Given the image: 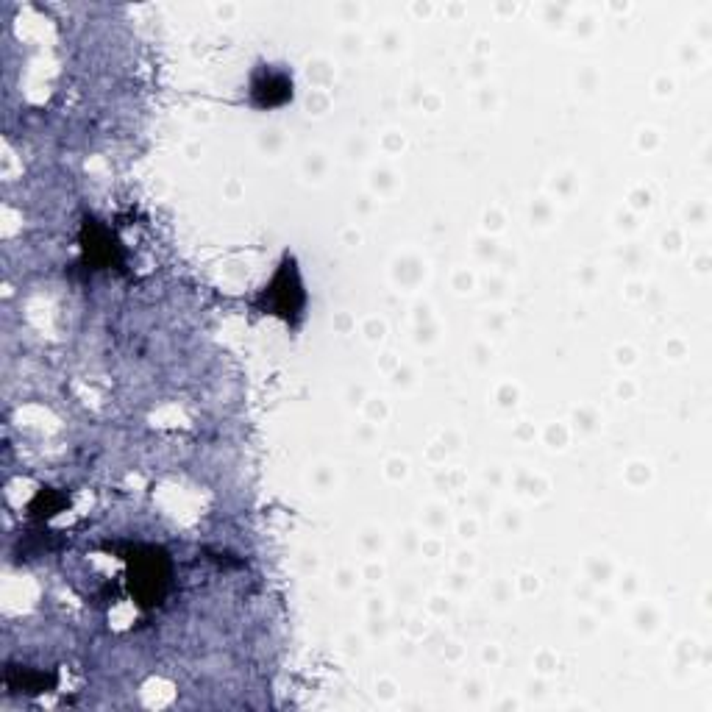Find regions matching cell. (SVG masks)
<instances>
[{"label": "cell", "instance_id": "obj_2", "mask_svg": "<svg viewBox=\"0 0 712 712\" xmlns=\"http://www.w3.org/2000/svg\"><path fill=\"white\" fill-rule=\"evenodd\" d=\"M293 98V81L281 73H273V70H265L254 78V101L259 106H279V103H287Z\"/></svg>", "mask_w": 712, "mask_h": 712}, {"label": "cell", "instance_id": "obj_1", "mask_svg": "<svg viewBox=\"0 0 712 712\" xmlns=\"http://www.w3.org/2000/svg\"><path fill=\"white\" fill-rule=\"evenodd\" d=\"M134 585L137 593L145 598V604H156L167 587V562L156 557V551L148 548V557H137V571H134Z\"/></svg>", "mask_w": 712, "mask_h": 712}]
</instances>
